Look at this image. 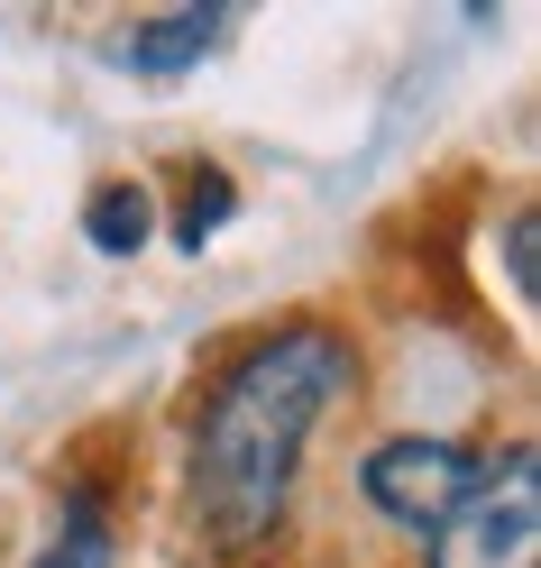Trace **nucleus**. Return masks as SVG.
<instances>
[{"mask_svg": "<svg viewBox=\"0 0 541 568\" xmlns=\"http://www.w3.org/2000/svg\"><path fill=\"white\" fill-rule=\"evenodd\" d=\"M349 385H358V348L331 322H294L221 367V385L193 422V505L230 550H258L284 523L303 440Z\"/></svg>", "mask_w": 541, "mask_h": 568, "instance_id": "obj_1", "label": "nucleus"}, {"mask_svg": "<svg viewBox=\"0 0 541 568\" xmlns=\"http://www.w3.org/2000/svg\"><path fill=\"white\" fill-rule=\"evenodd\" d=\"M431 568H541V458L504 449L431 523Z\"/></svg>", "mask_w": 541, "mask_h": 568, "instance_id": "obj_2", "label": "nucleus"}, {"mask_svg": "<svg viewBox=\"0 0 541 568\" xmlns=\"http://www.w3.org/2000/svg\"><path fill=\"white\" fill-rule=\"evenodd\" d=\"M487 458L478 449H459V440H385L358 458V486H368V505L385 523H404V531H431L468 486H478Z\"/></svg>", "mask_w": 541, "mask_h": 568, "instance_id": "obj_3", "label": "nucleus"}, {"mask_svg": "<svg viewBox=\"0 0 541 568\" xmlns=\"http://www.w3.org/2000/svg\"><path fill=\"white\" fill-rule=\"evenodd\" d=\"M221 28H230V10L221 0H184V10H157L148 28H129V64L138 74H184V64H202L211 47H221Z\"/></svg>", "mask_w": 541, "mask_h": 568, "instance_id": "obj_4", "label": "nucleus"}, {"mask_svg": "<svg viewBox=\"0 0 541 568\" xmlns=\"http://www.w3.org/2000/svg\"><path fill=\"white\" fill-rule=\"evenodd\" d=\"M111 514H101V495L92 486H64V505H56V541L38 550V568H111Z\"/></svg>", "mask_w": 541, "mask_h": 568, "instance_id": "obj_5", "label": "nucleus"}, {"mask_svg": "<svg viewBox=\"0 0 541 568\" xmlns=\"http://www.w3.org/2000/svg\"><path fill=\"white\" fill-rule=\"evenodd\" d=\"M83 230H92V247H111V257L148 247V230H157V202H148V184H101V193L83 202Z\"/></svg>", "mask_w": 541, "mask_h": 568, "instance_id": "obj_6", "label": "nucleus"}, {"mask_svg": "<svg viewBox=\"0 0 541 568\" xmlns=\"http://www.w3.org/2000/svg\"><path fill=\"white\" fill-rule=\"evenodd\" d=\"M230 211H239V193H230V174H193V193H184V221H174V239H184V247H202L211 230L230 221Z\"/></svg>", "mask_w": 541, "mask_h": 568, "instance_id": "obj_7", "label": "nucleus"}, {"mask_svg": "<svg viewBox=\"0 0 541 568\" xmlns=\"http://www.w3.org/2000/svg\"><path fill=\"white\" fill-rule=\"evenodd\" d=\"M504 257H514V294L532 303V211H514V230H504Z\"/></svg>", "mask_w": 541, "mask_h": 568, "instance_id": "obj_8", "label": "nucleus"}]
</instances>
